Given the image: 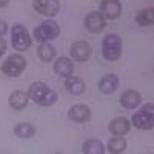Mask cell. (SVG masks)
Wrapping results in <instances>:
<instances>
[{
	"mask_svg": "<svg viewBox=\"0 0 154 154\" xmlns=\"http://www.w3.org/2000/svg\"><path fill=\"white\" fill-rule=\"evenodd\" d=\"M60 34V26L59 23L54 20H45L42 22L38 26L32 31V37L35 38L37 42H48V40H53V38L59 37Z\"/></svg>",
	"mask_w": 154,
	"mask_h": 154,
	"instance_id": "obj_4",
	"label": "cell"
},
{
	"mask_svg": "<svg viewBox=\"0 0 154 154\" xmlns=\"http://www.w3.org/2000/svg\"><path fill=\"white\" fill-rule=\"evenodd\" d=\"M14 134L20 139H29L35 134V128L31 125V123H26V122H20L14 126Z\"/></svg>",
	"mask_w": 154,
	"mask_h": 154,
	"instance_id": "obj_22",
	"label": "cell"
},
{
	"mask_svg": "<svg viewBox=\"0 0 154 154\" xmlns=\"http://www.w3.org/2000/svg\"><path fill=\"white\" fill-rule=\"evenodd\" d=\"M131 122H133V125L137 128V130H142V131L152 130V126H154V112L140 109V111H137L133 116Z\"/></svg>",
	"mask_w": 154,
	"mask_h": 154,
	"instance_id": "obj_8",
	"label": "cell"
},
{
	"mask_svg": "<svg viewBox=\"0 0 154 154\" xmlns=\"http://www.w3.org/2000/svg\"><path fill=\"white\" fill-rule=\"evenodd\" d=\"M82 151L85 154H103L105 152V146L103 143L97 139H89L82 145Z\"/></svg>",
	"mask_w": 154,
	"mask_h": 154,
	"instance_id": "obj_20",
	"label": "cell"
},
{
	"mask_svg": "<svg viewBox=\"0 0 154 154\" xmlns=\"http://www.w3.org/2000/svg\"><path fill=\"white\" fill-rule=\"evenodd\" d=\"M122 54V38L119 34H108L102 40V56L105 60L114 62L117 60Z\"/></svg>",
	"mask_w": 154,
	"mask_h": 154,
	"instance_id": "obj_2",
	"label": "cell"
},
{
	"mask_svg": "<svg viewBox=\"0 0 154 154\" xmlns=\"http://www.w3.org/2000/svg\"><path fill=\"white\" fill-rule=\"evenodd\" d=\"M65 89L72 94V96H80L85 93L86 89V85H85V80L82 79V77H77V75H69L65 79Z\"/></svg>",
	"mask_w": 154,
	"mask_h": 154,
	"instance_id": "obj_12",
	"label": "cell"
},
{
	"mask_svg": "<svg viewBox=\"0 0 154 154\" xmlns=\"http://www.w3.org/2000/svg\"><path fill=\"white\" fill-rule=\"evenodd\" d=\"M28 96L31 100H34L40 106H53L59 99L54 89H51L43 82H34L28 89Z\"/></svg>",
	"mask_w": 154,
	"mask_h": 154,
	"instance_id": "obj_1",
	"label": "cell"
},
{
	"mask_svg": "<svg viewBox=\"0 0 154 154\" xmlns=\"http://www.w3.org/2000/svg\"><path fill=\"white\" fill-rule=\"evenodd\" d=\"M26 68V59L22 54H11L2 63V72L6 77H19Z\"/></svg>",
	"mask_w": 154,
	"mask_h": 154,
	"instance_id": "obj_5",
	"label": "cell"
},
{
	"mask_svg": "<svg viewBox=\"0 0 154 154\" xmlns=\"http://www.w3.org/2000/svg\"><path fill=\"white\" fill-rule=\"evenodd\" d=\"M136 22L139 26H151L154 23V9L152 8H143L137 12Z\"/></svg>",
	"mask_w": 154,
	"mask_h": 154,
	"instance_id": "obj_19",
	"label": "cell"
},
{
	"mask_svg": "<svg viewBox=\"0 0 154 154\" xmlns=\"http://www.w3.org/2000/svg\"><path fill=\"white\" fill-rule=\"evenodd\" d=\"M69 56L75 62H86L91 57V46H89V43H86L83 40L74 42L71 45V49H69Z\"/></svg>",
	"mask_w": 154,
	"mask_h": 154,
	"instance_id": "obj_10",
	"label": "cell"
},
{
	"mask_svg": "<svg viewBox=\"0 0 154 154\" xmlns=\"http://www.w3.org/2000/svg\"><path fill=\"white\" fill-rule=\"evenodd\" d=\"M32 8L40 12L45 17H54L57 16V12L60 11V3L59 0H34L32 2Z\"/></svg>",
	"mask_w": 154,
	"mask_h": 154,
	"instance_id": "obj_6",
	"label": "cell"
},
{
	"mask_svg": "<svg viewBox=\"0 0 154 154\" xmlns=\"http://www.w3.org/2000/svg\"><path fill=\"white\" fill-rule=\"evenodd\" d=\"M119 88V77L116 74H105L99 80V89L103 94H112Z\"/></svg>",
	"mask_w": 154,
	"mask_h": 154,
	"instance_id": "obj_14",
	"label": "cell"
},
{
	"mask_svg": "<svg viewBox=\"0 0 154 154\" xmlns=\"http://www.w3.org/2000/svg\"><path fill=\"white\" fill-rule=\"evenodd\" d=\"M5 51H6V42L3 37H0V56H3Z\"/></svg>",
	"mask_w": 154,
	"mask_h": 154,
	"instance_id": "obj_24",
	"label": "cell"
},
{
	"mask_svg": "<svg viewBox=\"0 0 154 154\" xmlns=\"http://www.w3.org/2000/svg\"><path fill=\"white\" fill-rule=\"evenodd\" d=\"M9 2H11V0H0V8L8 6V5H9Z\"/></svg>",
	"mask_w": 154,
	"mask_h": 154,
	"instance_id": "obj_25",
	"label": "cell"
},
{
	"mask_svg": "<svg viewBox=\"0 0 154 154\" xmlns=\"http://www.w3.org/2000/svg\"><path fill=\"white\" fill-rule=\"evenodd\" d=\"M11 43H12V48L17 49L19 53H22V51H26V49L31 48L32 37L29 35L28 29L25 28L23 25L17 23L11 29Z\"/></svg>",
	"mask_w": 154,
	"mask_h": 154,
	"instance_id": "obj_3",
	"label": "cell"
},
{
	"mask_svg": "<svg viewBox=\"0 0 154 154\" xmlns=\"http://www.w3.org/2000/svg\"><path fill=\"white\" fill-rule=\"evenodd\" d=\"M8 31V23L5 20H0V37H3Z\"/></svg>",
	"mask_w": 154,
	"mask_h": 154,
	"instance_id": "obj_23",
	"label": "cell"
},
{
	"mask_svg": "<svg viewBox=\"0 0 154 154\" xmlns=\"http://www.w3.org/2000/svg\"><path fill=\"white\" fill-rule=\"evenodd\" d=\"M140 102H142V96L134 89H128L120 96V105L126 109H134L136 106L140 105Z\"/></svg>",
	"mask_w": 154,
	"mask_h": 154,
	"instance_id": "obj_15",
	"label": "cell"
},
{
	"mask_svg": "<svg viewBox=\"0 0 154 154\" xmlns=\"http://www.w3.org/2000/svg\"><path fill=\"white\" fill-rule=\"evenodd\" d=\"M28 102H29V96L28 93H25V91H12L9 94V99H8V103L12 109H16V111H22L28 106Z\"/></svg>",
	"mask_w": 154,
	"mask_h": 154,
	"instance_id": "obj_13",
	"label": "cell"
},
{
	"mask_svg": "<svg viewBox=\"0 0 154 154\" xmlns=\"http://www.w3.org/2000/svg\"><path fill=\"white\" fill-rule=\"evenodd\" d=\"M100 14L106 20H116L122 14V3L119 0H103L100 3Z\"/></svg>",
	"mask_w": 154,
	"mask_h": 154,
	"instance_id": "obj_7",
	"label": "cell"
},
{
	"mask_svg": "<svg viewBox=\"0 0 154 154\" xmlns=\"http://www.w3.org/2000/svg\"><path fill=\"white\" fill-rule=\"evenodd\" d=\"M54 71H56V74H59L60 77H69L72 72H74V65H72V62H71V59H68V57H59V59H56V62H54Z\"/></svg>",
	"mask_w": 154,
	"mask_h": 154,
	"instance_id": "obj_16",
	"label": "cell"
},
{
	"mask_svg": "<svg viewBox=\"0 0 154 154\" xmlns=\"http://www.w3.org/2000/svg\"><path fill=\"white\" fill-rule=\"evenodd\" d=\"M130 128H131L130 120H128L126 117H123V116H119V117L112 119L111 123H109V131L114 136H123V134H126L128 131H130Z\"/></svg>",
	"mask_w": 154,
	"mask_h": 154,
	"instance_id": "obj_17",
	"label": "cell"
},
{
	"mask_svg": "<svg viewBox=\"0 0 154 154\" xmlns=\"http://www.w3.org/2000/svg\"><path fill=\"white\" fill-rule=\"evenodd\" d=\"M68 119L75 123H86L91 120V109L83 103H75L68 109Z\"/></svg>",
	"mask_w": 154,
	"mask_h": 154,
	"instance_id": "obj_9",
	"label": "cell"
},
{
	"mask_svg": "<svg viewBox=\"0 0 154 154\" xmlns=\"http://www.w3.org/2000/svg\"><path fill=\"white\" fill-rule=\"evenodd\" d=\"M37 57L40 59L42 62H51L56 57V48L53 45L43 42L40 46L37 48Z\"/></svg>",
	"mask_w": 154,
	"mask_h": 154,
	"instance_id": "obj_21",
	"label": "cell"
},
{
	"mask_svg": "<svg viewBox=\"0 0 154 154\" xmlns=\"http://www.w3.org/2000/svg\"><path fill=\"white\" fill-rule=\"evenodd\" d=\"M126 140L122 137V136H114L108 140V143H106V151L111 152V154H120L126 149Z\"/></svg>",
	"mask_w": 154,
	"mask_h": 154,
	"instance_id": "obj_18",
	"label": "cell"
},
{
	"mask_svg": "<svg viewBox=\"0 0 154 154\" xmlns=\"http://www.w3.org/2000/svg\"><path fill=\"white\" fill-rule=\"evenodd\" d=\"M106 26V19L100 14L99 11H93L85 17V28L89 31V32H100Z\"/></svg>",
	"mask_w": 154,
	"mask_h": 154,
	"instance_id": "obj_11",
	"label": "cell"
}]
</instances>
